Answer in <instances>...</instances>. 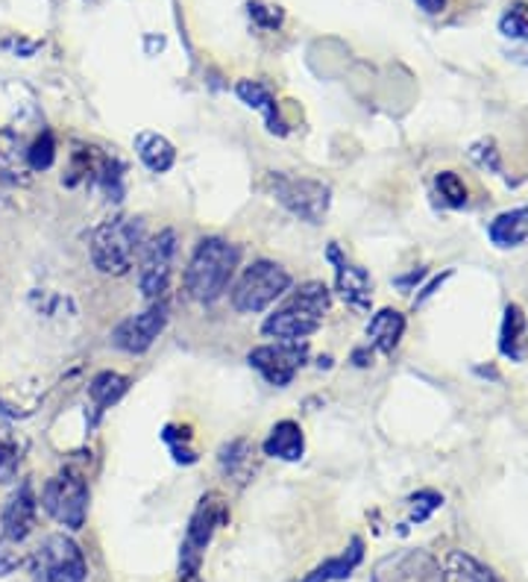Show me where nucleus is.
Masks as SVG:
<instances>
[{
	"label": "nucleus",
	"mask_w": 528,
	"mask_h": 582,
	"mask_svg": "<svg viewBox=\"0 0 528 582\" xmlns=\"http://www.w3.org/2000/svg\"><path fill=\"white\" fill-rule=\"evenodd\" d=\"M255 450L253 444L246 442V438H232L220 447L218 453V465L220 471L227 480H232L236 486H246V482L253 480L255 473Z\"/></svg>",
	"instance_id": "19"
},
{
	"label": "nucleus",
	"mask_w": 528,
	"mask_h": 582,
	"mask_svg": "<svg viewBox=\"0 0 528 582\" xmlns=\"http://www.w3.org/2000/svg\"><path fill=\"white\" fill-rule=\"evenodd\" d=\"M288 300L302 306V309H309V312L320 315V318H326L329 306H332V292H329L320 279H309V283H302Z\"/></svg>",
	"instance_id": "26"
},
{
	"label": "nucleus",
	"mask_w": 528,
	"mask_h": 582,
	"mask_svg": "<svg viewBox=\"0 0 528 582\" xmlns=\"http://www.w3.org/2000/svg\"><path fill=\"white\" fill-rule=\"evenodd\" d=\"M176 259V230H162L156 239L145 241L138 262V288L147 300H159L168 292Z\"/></svg>",
	"instance_id": "8"
},
{
	"label": "nucleus",
	"mask_w": 528,
	"mask_h": 582,
	"mask_svg": "<svg viewBox=\"0 0 528 582\" xmlns=\"http://www.w3.org/2000/svg\"><path fill=\"white\" fill-rule=\"evenodd\" d=\"M500 353L510 362H526L528 356V318L523 306H505V318L500 327Z\"/></svg>",
	"instance_id": "17"
},
{
	"label": "nucleus",
	"mask_w": 528,
	"mask_h": 582,
	"mask_svg": "<svg viewBox=\"0 0 528 582\" xmlns=\"http://www.w3.org/2000/svg\"><path fill=\"white\" fill-rule=\"evenodd\" d=\"M435 185L437 192H440V197H444V204L452 206V209H461V206H467V201H470V192H467L464 180H461L456 171H440Z\"/></svg>",
	"instance_id": "27"
},
{
	"label": "nucleus",
	"mask_w": 528,
	"mask_h": 582,
	"mask_svg": "<svg viewBox=\"0 0 528 582\" xmlns=\"http://www.w3.org/2000/svg\"><path fill=\"white\" fill-rule=\"evenodd\" d=\"M470 157H473V162L479 168H487V171H496V174L502 171L500 150H496V145H493L491 139L475 141L473 148H470Z\"/></svg>",
	"instance_id": "33"
},
{
	"label": "nucleus",
	"mask_w": 528,
	"mask_h": 582,
	"mask_svg": "<svg viewBox=\"0 0 528 582\" xmlns=\"http://www.w3.org/2000/svg\"><path fill=\"white\" fill-rule=\"evenodd\" d=\"M36 515H38V498L33 482L21 480V486L10 494L7 506L0 512V536L10 538L24 545L33 529H36Z\"/></svg>",
	"instance_id": "12"
},
{
	"label": "nucleus",
	"mask_w": 528,
	"mask_h": 582,
	"mask_svg": "<svg viewBox=\"0 0 528 582\" xmlns=\"http://www.w3.org/2000/svg\"><path fill=\"white\" fill-rule=\"evenodd\" d=\"M291 288V274L271 259H259L246 265L244 274L232 286V306L241 315H259L267 306H274L279 297Z\"/></svg>",
	"instance_id": "4"
},
{
	"label": "nucleus",
	"mask_w": 528,
	"mask_h": 582,
	"mask_svg": "<svg viewBox=\"0 0 528 582\" xmlns=\"http://www.w3.org/2000/svg\"><path fill=\"white\" fill-rule=\"evenodd\" d=\"M487 236L496 248H519L528 239V206L496 215L487 227Z\"/></svg>",
	"instance_id": "23"
},
{
	"label": "nucleus",
	"mask_w": 528,
	"mask_h": 582,
	"mask_svg": "<svg viewBox=\"0 0 528 582\" xmlns=\"http://www.w3.org/2000/svg\"><path fill=\"white\" fill-rule=\"evenodd\" d=\"M440 582H502L493 568L479 562L473 554L467 550H452L447 559L440 562Z\"/></svg>",
	"instance_id": "20"
},
{
	"label": "nucleus",
	"mask_w": 528,
	"mask_h": 582,
	"mask_svg": "<svg viewBox=\"0 0 528 582\" xmlns=\"http://www.w3.org/2000/svg\"><path fill=\"white\" fill-rule=\"evenodd\" d=\"M38 503L56 524L77 533L89 517V482L82 480V473L65 468L45 482Z\"/></svg>",
	"instance_id": "6"
},
{
	"label": "nucleus",
	"mask_w": 528,
	"mask_h": 582,
	"mask_svg": "<svg viewBox=\"0 0 528 582\" xmlns=\"http://www.w3.org/2000/svg\"><path fill=\"white\" fill-rule=\"evenodd\" d=\"M229 521V506L220 491H209L197 500V506L192 512L188 529H185L183 547H180V580L192 582L200 573V564L206 559L211 538Z\"/></svg>",
	"instance_id": "3"
},
{
	"label": "nucleus",
	"mask_w": 528,
	"mask_h": 582,
	"mask_svg": "<svg viewBox=\"0 0 528 582\" xmlns=\"http://www.w3.org/2000/svg\"><path fill=\"white\" fill-rule=\"evenodd\" d=\"M250 15H253V21L259 24V27H267V30H276L283 27L285 21V12L279 10V7H271V3H262V0H253L250 7Z\"/></svg>",
	"instance_id": "32"
},
{
	"label": "nucleus",
	"mask_w": 528,
	"mask_h": 582,
	"mask_svg": "<svg viewBox=\"0 0 528 582\" xmlns=\"http://www.w3.org/2000/svg\"><path fill=\"white\" fill-rule=\"evenodd\" d=\"M365 559V541L361 538H349V545H346L344 554L332 556L323 564H318L309 577H302L300 582H344L349 580L356 568Z\"/></svg>",
	"instance_id": "18"
},
{
	"label": "nucleus",
	"mask_w": 528,
	"mask_h": 582,
	"mask_svg": "<svg viewBox=\"0 0 528 582\" xmlns=\"http://www.w3.org/2000/svg\"><path fill=\"white\" fill-rule=\"evenodd\" d=\"M423 277H426V271H414V274H409V277H400L397 283H400V286H411V283H417V279H423Z\"/></svg>",
	"instance_id": "36"
},
{
	"label": "nucleus",
	"mask_w": 528,
	"mask_h": 582,
	"mask_svg": "<svg viewBox=\"0 0 528 582\" xmlns=\"http://www.w3.org/2000/svg\"><path fill=\"white\" fill-rule=\"evenodd\" d=\"M145 221L141 218H112L94 227L89 236V256L101 274L124 277L145 248Z\"/></svg>",
	"instance_id": "2"
},
{
	"label": "nucleus",
	"mask_w": 528,
	"mask_h": 582,
	"mask_svg": "<svg viewBox=\"0 0 528 582\" xmlns=\"http://www.w3.org/2000/svg\"><path fill=\"white\" fill-rule=\"evenodd\" d=\"M329 259L335 262L337 295L344 297V304L349 306V309H356V312H367L370 304H374V279H370V274H367L361 265H353V262L341 259L335 244L329 248Z\"/></svg>",
	"instance_id": "14"
},
{
	"label": "nucleus",
	"mask_w": 528,
	"mask_h": 582,
	"mask_svg": "<svg viewBox=\"0 0 528 582\" xmlns=\"http://www.w3.org/2000/svg\"><path fill=\"white\" fill-rule=\"evenodd\" d=\"M500 30L502 36L528 42V3H510L505 15L500 19Z\"/></svg>",
	"instance_id": "30"
},
{
	"label": "nucleus",
	"mask_w": 528,
	"mask_h": 582,
	"mask_svg": "<svg viewBox=\"0 0 528 582\" xmlns=\"http://www.w3.org/2000/svg\"><path fill=\"white\" fill-rule=\"evenodd\" d=\"M414 3H417L423 12H428V15H440V12L447 10L449 0H414Z\"/></svg>",
	"instance_id": "35"
},
{
	"label": "nucleus",
	"mask_w": 528,
	"mask_h": 582,
	"mask_svg": "<svg viewBox=\"0 0 528 582\" xmlns=\"http://www.w3.org/2000/svg\"><path fill=\"white\" fill-rule=\"evenodd\" d=\"M127 391L129 379L124 377V374H118V370H101V374L89 383V398L94 400V407L101 409V412L103 409L115 407Z\"/></svg>",
	"instance_id": "24"
},
{
	"label": "nucleus",
	"mask_w": 528,
	"mask_h": 582,
	"mask_svg": "<svg viewBox=\"0 0 528 582\" xmlns=\"http://www.w3.org/2000/svg\"><path fill=\"white\" fill-rule=\"evenodd\" d=\"M238 269V248L232 241L209 236L203 239L192 253V262L185 269V292L197 304H215Z\"/></svg>",
	"instance_id": "1"
},
{
	"label": "nucleus",
	"mask_w": 528,
	"mask_h": 582,
	"mask_svg": "<svg viewBox=\"0 0 528 582\" xmlns=\"http://www.w3.org/2000/svg\"><path fill=\"white\" fill-rule=\"evenodd\" d=\"M3 47H12V54H19V56H33L38 50V42H24V38H15V42H3Z\"/></svg>",
	"instance_id": "34"
},
{
	"label": "nucleus",
	"mask_w": 528,
	"mask_h": 582,
	"mask_svg": "<svg viewBox=\"0 0 528 582\" xmlns=\"http://www.w3.org/2000/svg\"><path fill=\"white\" fill-rule=\"evenodd\" d=\"M236 94L250 110L262 112L264 124H267V129H271L274 136H285V133H288V124H285L283 115H279V103H276L274 92H271L267 85L259 83V80H238Z\"/></svg>",
	"instance_id": "15"
},
{
	"label": "nucleus",
	"mask_w": 528,
	"mask_h": 582,
	"mask_svg": "<svg viewBox=\"0 0 528 582\" xmlns=\"http://www.w3.org/2000/svg\"><path fill=\"white\" fill-rule=\"evenodd\" d=\"M33 582H85L89 580V562L82 547L65 533L47 536L33 550L30 559Z\"/></svg>",
	"instance_id": "5"
},
{
	"label": "nucleus",
	"mask_w": 528,
	"mask_h": 582,
	"mask_svg": "<svg viewBox=\"0 0 528 582\" xmlns=\"http://www.w3.org/2000/svg\"><path fill=\"white\" fill-rule=\"evenodd\" d=\"M56 162V139L50 129H45L27 150V166L30 171H47Z\"/></svg>",
	"instance_id": "28"
},
{
	"label": "nucleus",
	"mask_w": 528,
	"mask_h": 582,
	"mask_svg": "<svg viewBox=\"0 0 528 582\" xmlns=\"http://www.w3.org/2000/svg\"><path fill=\"white\" fill-rule=\"evenodd\" d=\"M320 323H323L320 315L285 300V306H279L274 315H267V321L262 323V333L276 339V342H306L309 335L318 333Z\"/></svg>",
	"instance_id": "13"
},
{
	"label": "nucleus",
	"mask_w": 528,
	"mask_h": 582,
	"mask_svg": "<svg viewBox=\"0 0 528 582\" xmlns=\"http://www.w3.org/2000/svg\"><path fill=\"white\" fill-rule=\"evenodd\" d=\"M168 327V304L156 300L145 309V312L129 315L124 321L112 330V344L124 353L141 356L153 347V342L162 335V330Z\"/></svg>",
	"instance_id": "10"
},
{
	"label": "nucleus",
	"mask_w": 528,
	"mask_h": 582,
	"mask_svg": "<svg viewBox=\"0 0 528 582\" xmlns=\"http://www.w3.org/2000/svg\"><path fill=\"white\" fill-rule=\"evenodd\" d=\"M306 360H309V344L306 342L262 344V347H253L250 356H246L250 368L259 370V374L276 388L291 386L294 377H297L302 365H306Z\"/></svg>",
	"instance_id": "9"
},
{
	"label": "nucleus",
	"mask_w": 528,
	"mask_h": 582,
	"mask_svg": "<svg viewBox=\"0 0 528 582\" xmlns=\"http://www.w3.org/2000/svg\"><path fill=\"white\" fill-rule=\"evenodd\" d=\"M21 564H24V554H21L19 541H10V538L0 536V580L12 577Z\"/></svg>",
	"instance_id": "31"
},
{
	"label": "nucleus",
	"mask_w": 528,
	"mask_h": 582,
	"mask_svg": "<svg viewBox=\"0 0 528 582\" xmlns=\"http://www.w3.org/2000/svg\"><path fill=\"white\" fill-rule=\"evenodd\" d=\"M264 456L279 459V463H300L302 453H306V435L302 426L297 421H279L274 424V430L267 433L262 444Z\"/></svg>",
	"instance_id": "16"
},
{
	"label": "nucleus",
	"mask_w": 528,
	"mask_h": 582,
	"mask_svg": "<svg viewBox=\"0 0 528 582\" xmlns=\"http://www.w3.org/2000/svg\"><path fill=\"white\" fill-rule=\"evenodd\" d=\"M440 506H444V494H437V491L432 489L417 491V494H411L409 498V521L411 524H423V521H428Z\"/></svg>",
	"instance_id": "29"
},
{
	"label": "nucleus",
	"mask_w": 528,
	"mask_h": 582,
	"mask_svg": "<svg viewBox=\"0 0 528 582\" xmlns=\"http://www.w3.org/2000/svg\"><path fill=\"white\" fill-rule=\"evenodd\" d=\"M370 582H440V562L428 550H397L379 559Z\"/></svg>",
	"instance_id": "11"
},
{
	"label": "nucleus",
	"mask_w": 528,
	"mask_h": 582,
	"mask_svg": "<svg viewBox=\"0 0 528 582\" xmlns=\"http://www.w3.org/2000/svg\"><path fill=\"white\" fill-rule=\"evenodd\" d=\"M402 335H405V315L397 309H379L367 323V339L384 356H391L400 347Z\"/></svg>",
	"instance_id": "21"
},
{
	"label": "nucleus",
	"mask_w": 528,
	"mask_h": 582,
	"mask_svg": "<svg viewBox=\"0 0 528 582\" xmlns=\"http://www.w3.org/2000/svg\"><path fill=\"white\" fill-rule=\"evenodd\" d=\"M271 189L279 204L306 224H320L326 218L329 206H332V189L320 180L309 176H288V174H271Z\"/></svg>",
	"instance_id": "7"
},
{
	"label": "nucleus",
	"mask_w": 528,
	"mask_h": 582,
	"mask_svg": "<svg viewBox=\"0 0 528 582\" xmlns=\"http://www.w3.org/2000/svg\"><path fill=\"white\" fill-rule=\"evenodd\" d=\"M21 463H24V444L10 433H0V486L19 480Z\"/></svg>",
	"instance_id": "25"
},
{
	"label": "nucleus",
	"mask_w": 528,
	"mask_h": 582,
	"mask_svg": "<svg viewBox=\"0 0 528 582\" xmlns=\"http://www.w3.org/2000/svg\"><path fill=\"white\" fill-rule=\"evenodd\" d=\"M136 153H138V159L145 162L147 171H153V174H164V171H171L173 162H176V148H173L171 141L164 139L162 133H153V129L138 133Z\"/></svg>",
	"instance_id": "22"
}]
</instances>
